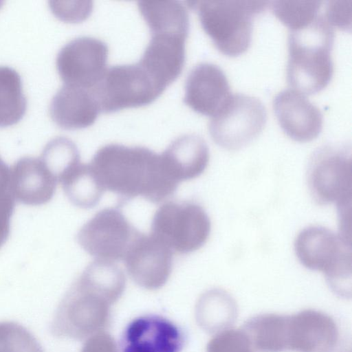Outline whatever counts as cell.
Masks as SVG:
<instances>
[{
  "mask_svg": "<svg viewBox=\"0 0 352 352\" xmlns=\"http://www.w3.org/2000/svg\"><path fill=\"white\" fill-rule=\"evenodd\" d=\"M138 9L151 34L173 32L188 35L189 16L186 7L177 1H141Z\"/></svg>",
  "mask_w": 352,
  "mask_h": 352,
  "instance_id": "44dd1931",
  "label": "cell"
},
{
  "mask_svg": "<svg viewBox=\"0 0 352 352\" xmlns=\"http://www.w3.org/2000/svg\"><path fill=\"white\" fill-rule=\"evenodd\" d=\"M186 337L183 329L166 318L146 314L132 320L124 328L119 352H181Z\"/></svg>",
  "mask_w": 352,
  "mask_h": 352,
  "instance_id": "5bb4252c",
  "label": "cell"
},
{
  "mask_svg": "<svg viewBox=\"0 0 352 352\" xmlns=\"http://www.w3.org/2000/svg\"><path fill=\"white\" fill-rule=\"evenodd\" d=\"M123 260L134 283L154 290L164 285L171 274L173 251L151 234L139 232Z\"/></svg>",
  "mask_w": 352,
  "mask_h": 352,
  "instance_id": "4fadbf2b",
  "label": "cell"
},
{
  "mask_svg": "<svg viewBox=\"0 0 352 352\" xmlns=\"http://www.w3.org/2000/svg\"><path fill=\"white\" fill-rule=\"evenodd\" d=\"M307 182L314 199L337 206L351 203V149L343 144L324 145L310 157Z\"/></svg>",
  "mask_w": 352,
  "mask_h": 352,
  "instance_id": "ba28073f",
  "label": "cell"
},
{
  "mask_svg": "<svg viewBox=\"0 0 352 352\" xmlns=\"http://www.w3.org/2000/svg\"><path fill=\"white\" fill-rule=\"evenodd\" d=\"M201 26L223 54L236 56L247 50L254 16L263 12L265 1H192Z\"/></svg>",
  "mask_w": 352,
  "mask_h": 352,
  "instance_id": "5b68a950",
  "label": "cell"
},
{
  "mask_svg": "<svg viewBox=\"0 0 352 352\" xmlns=\"http://www.w3.org/2000/svg\"><path fill=\"white\" fill-rule=\"evenodd\" d=\"M92 91L100 111L112 113L148 104L164 89L138 62L109 67Z\"/></svg>",
  "mask_w": 352,
  "mask_h": 352,
  "instance_id": "9c48e42d",
  "label": "cell"
},
{
  "mask_svg": "<svg viewBox=\"0 0 352 352\" xmlns=\"http://www.w3.org/2000/svg\"><path fill=\"white\" fill-rule=\"evenodd\" d=\"M243 331L261 352H331L338 338L334 320L312 309L291 316H256L246 322Z\"/></svg>",
  "mask_w": 352,
  "mask_h": 352,
  "instance_id": "3957f363",
  "label": "cell"
},
{
  "mask_svg": "<svg viewBox=\"0 0 352 352\" xmlns=\"http://www.w3.org/2000/svg\"><path fill=\"white\" fill-rule=\"evenodd\" d=\"M100 109L91 89L65 84L52 98L50 113L52 120L64 129L91 126Z\"/></svg>",
  "mask_w": 352,
  "mask_h": 352,
  "instance_id": "d6986e66",
  "label": "cell"
},
{
  "mask_svg": "<svg viewBox=\"0 0 352 352\" xmlns=\"http://www.w3.org/2000/svg\"><path fill=\"white\" fill-rule=\"evenodd\" d=\"M333 39V27L324 15H318L302 28L289 31L287 77L293 88L303 94H312L327 86L333 73L331 56Z\"/></svg>",
  "mask_w": 352,
  "mask_h": 352,
  "instance_id": "277c9868",
  "label": "cell"
},
{
  "mask_svg": "<svg viewBox=\"0 0 352 352\" xmlns=\"http://www.w3.org/2000/svg\"><path fill=\"white\" fill-rule=\"evenodd\" d=\"M89 164L104 191L118 195L121 204L138 196L160 203L179 185L166 170L161 155L146 147L107 144L96 151Z\"/></svg>",
  "mask_w": 352,
  "mask_h": 352,
  "instance_id": "7a4b0ae2",
  "label": "cell"
},
{
  "mask_svg": "<svg viewBox=\"0 0 352 352\" xmlns=\"http://www.w3.org/2000/svg\"><path fill=\"white\" fill-rule=\"evenodd\" d=\"M81 352H119V350L113 338L102 331L89 337Z\"/></svg>",
  "mask_w": 352,
  "mask_h": 352,
  "instance_id": "1f68e13d",
  "label": "cell"
},
{
  "mask_svg": "<svg viewBox=\"0 0 352 352\" xmlns=\"http://www.w3.org/2000/svg\"><path fill=\"white\" fill-rule=\"evenodd\" d=\"M352 1H329L324 17L333 27L342 30L351 28Z\"/></svg>",
  "mask_w": 352,
  "mask_h": 352,
  "instance_id": "f546056e",
  "label": "cell"
},
{
  "mask_svg": "<svg viewBox=\"0 0 352 352\" xmlns=\"http://www.w3.org/2000/svg\"><path fill=\"white\" fill-rule=\"evenodd\" d=\"M266 120V109L259 99L234 94H230L212 116L208 129L212 139L219 146L237 150L258 136Z\"/></svg>",
  "mask_w": 352,
  "mask_h": 352,
  "instance_id": "30bf717a",
  "label": "cell"
},
{
  "mask_svg": "<svg viewBox=\"0 0 352 352\" xmlns=\"http://www.w3.org/2000/svg\"><path fill=\"white\" fill-rule=\"evenodd\" d=\"M160 155L168 174L178 184L199 176L209 162L208 145L195 134L177 138Z\"/></svg>",
  "mask_w": 352,
  "mask_h": 352,
  "instance_id": "ffe728a7",
  "label": "cell"
},
{
  "mask_svg": "<svg viewBox=\"0 0 352 352\" xmlns=\"http://www.w3.org/2000/svg\"><path fill=\"white\" fill-rule=\"evenodd\" d=\"M235 304L224 291L211 289L199 298L196 307V318L206 330L214 331L226 326L233 318Z\"/></svg>",
  "mask_w": 352,
  "mask_h": 352,
  "instance_id": "cb8c5ba5",
  "label": "cell"
},
{
  "mask_svg": "<svg viewBox=\"0 0 352 352\" xmlns=\"http://www.w3.org/2000/svg\"><path fill=\"white\" fill-rule=\"evenodd\" d=\"M56 184L40 158L22 157L10 169V192L14 199L25 205L47 203L54 196Z\"/></svg>",
  "mask_w": 352,
  "mask_h": 352,
  "instance_id": "ac0fdd59",
  "label": "cell"
},
{
  "mask_svg": "<svg viewBox=\"0 0 352 352\" xmlns=\"http://www.w3.org/2000/svg\"><path fill=\"white\" fill-rule=\"evenodd\" d=\"M322 1H276L272 3L274 14L290 30L302 28L318 15Z\"/></svg>",
  "mask_w": 352,
  "mask_h": 352,
  "instance_id": "484cf974",
  "label": "cell"
},
{
  "mask_svg": "<svg viewBox=\"0 0 352 352\" xmlns=\"http://www.w3.org/2000/svg\"><path fill=\"white\" fill-rule=\"evenodd\" d=\"M273 108L283 130L296 141H311L322 130L321 111L305 94L296 89H287L278 93L273 100Z\"/></svg>",
  "mask_w": 352,
  "mask_h": 352,
  "instance_id": "9a60e30c",
  "label": "cell"
},
{
  "mask_svg": "<svg viewBox=\"0 0 352 352\" xmlns=\"http://www.w3.org/2000/svg\"><path fill=\"white\" fill-rule=\"evenodd\" d=\"M60 183L68 199L83 209L98 205L104 192L89 164L80 163Z\"/></svg>",
  "mask_w": 352,
  "mask_h": 352,
  "instance_id": "7402d4cb",
  "label": "cell"
},
{
  "mask_svg": "<svg viewBox=\"0 0 352 352\" xmlns=\"http://www.w3.org/2000/svg\"><path fill=\"white\" fill-rule=\"evenodd\" d=\"M26 109L21 76L14 69L0 66V127L16 124Z\"/></svg>",
  "mask_w": 352,
  "mask_h": 352,
  "instance_id": "603a6c76",
  "label": "cell"
},
{
  "mask_svg": "<svg viewBox=\"0 0 352 352\" xmlns=\"http://www.w3.org/2000/svg\"><path fill=\"white\" fill-rule=\"evenodd\" d=\"M125 286L124 274L116 263L100 259L90 263L61 300L52 324L54 334L81 340L102 331Z\"/></svg>",
  "mask_w": 352,
  "mask_h": 352,
  "instance_id": "6da1fadb",
  "label": "cell"
},
{
  "mask_svg": "<svg viewBox=\"0 0 352 352\" xmlns=\"http://www.w3.org/2000/svg\"><path fill=\"white\" fill-rule=\"evenodd\" d=\"M210 221L204 209L192 201H168L155 212L151 234L172 251L188 254L206 242Z\"/></svg>",
  "mask_w": 352,
  "mask_h": 352,
  "instance_id": "52a82bcc",
  "label": "cell"
},
{
  "mask_svg": "<svg viewBox=\"0 0 352 352\" xmlns=\"http://www.w3.org/2000/svg\"><path fill=\"white\" fill-rule=\"evenodd\" d=\"M0 352H43L34 336L12 322H0Z\"/></svg>",
  "mask_w": 352,
  "mask_h": 352,
  "instance_id": "4316f807",
  "label": "cell"
},
{
  "mask_svg": "<svg viewBox=\"0 0 352 352\" xmlns=\"http://www.w3.org/2000/svg\"><path fill=\"white\" fill-rule=\"evenodd\" d=\"M92 7L91 1H50V8L58 18L72 23L86 19Z\"/></svg>",
  "mask_w": 352,
  "mask_h": 352,
  "instance_id": "f1b7e54d",
  "label": "cell"
},
{
  "mask_svg": "<svg viewBox=\"0 0 352 352\" xmlns=\"http://www.w3.org/2000/svg\"><path fill=\"white\" fill-rule=\"evenodd\" d=\"M108 47L89 36L76 38L59 51L56 68L65 84L93 89L107 71Z\"/></svg>",
  "mask_w": 352,
  "mask_h": 352,
  "instance_id": "7c38bea8",
  "label": "cell"
},
{
  "mask_svg": "<svg viewBox=\"0 0 352 352\" xmlns=\"http://www.w3.org/2000/svg\"><path fill=\"white\" fill-rule=\"evenodd\" d=\"M14 209V198L11 192L0 195V248L8 238L10 220Z\"/></svg>",
  "mask_w": 352,
  "mask_h": 352,
  "instance_id": "4dcf8cb0",
  "label": "cell"
},
{
  "mask_svg": "<svg viewBox=\"0 0 352 352\" xmlns=\"http://www.w3.org/2000/svg\"><path fill=\"white\" fill-rule=\"evenodd\" d=\"M187 36L173 32L152 33L139 61L164 89L182 72Z\"/></svg>",
  "mask_w": 352,
  "mask_h": 352,
  "instance_id": "2e32d148",
  "label": "cell"
},
{
  "mask_svg": "<svg viewBox=\"0 0 352 352\" xmlns=\"http://www.w3.org/2000/svg\"><path fill=\"white\" fill-rule=\"evenodd\" d=\"M206 352H254L244 331L226 329L219 332L208 342Z\"/></svg>",
  "mask_w": 352,
  "mask_h": 352,
  "instance_id": "83f0119b",
  "label": "cell"
},
{
  "mask_svg": "<svg viewBox=\"0 0 352 352\" xmlns=\"http://www.w3.org/2000/svg\"><path fill=\"white\" fill-rule=\"evenodd\" d=\"M296 254L307 268L322 272L331 289L348 297L351 291V244L320 226L302 230L294 243Z\"/></svg>",
  "mask_w": 352,
  "mask_h": 352,
  "instance_id": "8992f818",
  "label": "cell"
},
{
  "mask_svg": "<svg viewBox=\"0 0 352 352\" xmlns=\"http://www.w3.org/2000/svg\"><path fill=\"white\" fill-rule=\"evenodd\" d=\"M138 233L120 207L106 208L81 227L77 241L96 259L113 262L124 259Z\"/></svg>",
  "mask_w": 352,
  "mask_h": 352,
  "instance_id": "8fae6325",
  "label": "cell"
},
{
  "mask_svg": "<svg viewBox=\"0 0 352 352\" xmlns=\"http://www.w3.org/2000/svg\"><path fill=\"white\" fill-rule=\"evenodd\" d=\"M10 192V169L0 158V195Z\"/></svg>",
  "mask_w": 352,
  "mask_h": 352,
  "instance_id": "d6a6232c",
  "label": "cell"
},
{
  "mask_svg": "<svg viewBox=\"0 0 352 352\" xmlns=\"http://www.w3.org/2000/svg\"><path fill=\"white\" fill-rule=\"evenodd\" d=\"M40 159L57 182H60L70 170L80 163L76 145L65 137H57L50 141Z\"/></svg>",
  "mask_w": 352,
  "mask_h": 352,
  "instance_id": "d4e9b609",
  "label": "cell"
},
{
  "mask_svg": "<svg viewBox=\"0 0 352 352\" xmlns=\"http://www.w3.org/2000/svg\"><path fill=\"white\" fill-rule=\"evenodd\" d=\"M230 95L223 71L213 63H201L194 67L186 78L184 101L195 111L212 116Z\"/></svg>",
  "mask_w": 352,
  "mask_h": 352,
  "instance_id": "e0dca14e",
  "label": "cell"
},
{
  "mask_svg": "<svg viewBox=\"0 0 352 352\" xmlns=\"http://www.w3.org/2000/svg\"><path fill=\"white\" fill-rule=\"evenodd\" d=\"M3 2L2 1H0V7L1 6Z\"/></svg>",
  "mask_w": 352,
  "mask_h": 352,
  "instance_id": "836d02e7",
  "label": "cell"
}]
</instances>
